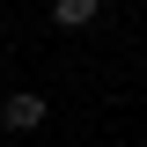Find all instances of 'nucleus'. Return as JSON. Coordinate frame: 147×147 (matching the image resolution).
<instances>
[{"label": "nucleus", "instance_id": "obj_1", "mask_svg": "<svg viewBox=\"0 0 147 147\" xmlns=\"http://www.w3.org/2000/svg\"><path fill=\"white\" fill-rule=\"evenodd\" d=\"M37 125H44V96L15 88V96H7V132H37Z\"/></svg>", "mask_w": 147, "mask_h": 147}, {"label": "nucleus", "instance_id": "obj_2", "mask_svg": "<svg viewBox=\"0 0 147 147\" xmlns=\"http://www.w3.org/2000/svg\"><path fill=\"white\" fill-rule=\"evenodd\" d=\"M52 22L59 30H81V22H96V0H52Z\"/></svg>", "mask_w": 147, "mask_h": 147}]
</instances>
